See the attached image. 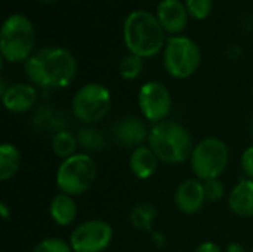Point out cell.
<instances>
[{
	"mask_svg": "<svg viewBox=\"0 0 253 252\" xmlns=\"http://www.w3.org/2000/svg\"><path fill=\"white\" fill-rule=\"evenodd\" d=\"M230 160L227 144L215 137L202 140L191 153V168L199 180H215L224 174Z\"/></svg>",
	"mask_w": 253,
	"mask_h": 252,
	"instance_id": "6",
	"label": "cell"
},
{
	"mask_svg": "<svg viewBox=\"0 0 253 252\" xmlns=\"http://www.w3.org/2000/svg\"><path fill=\"white\" fill-rule=\"evenodd\" d=\"M77 141L82 147H84L87 150H99L105 144L104 135L99 131L92 129V128L80 129L79 135H77Z\"/></svg>",
	"mask_w": 253,
	"mask_h": 252,
	"instance_id": "21",
	"label": "cell"
},
{
	"mask_svg": "<svg viewBox=\"0 0 253 252\" xmlns=\"http://www.w3.org/2000/svg\"><path fill=\"white\" fill-rule=\"evenodd\" d=\"M21 153L19 150L9 143L1 144L0 147V180L1 181H7L9 178H12L19 166H21Z\"/></svg>",
	"mask_w": 253,
	"mask_h": 252,
	"instance_id": "18",
	"label": "cell"
},
{
	"mask_svg": "<svg viewBox=\"0 0 253 252\" xmlns=\"http://www.w3.org/2000/svg\"><path fill=\"white\" fill-rule=\"evenodd\" d=\"M141 70H142V58L138 55H133V53L125 56L119 65V71H120L122 77L126 80L136 79L139 76Z\"/></svg>",
	"mask_w": 253,
	"mask_h": 252,
	"instance_id": "22",
	"label": "cell"
},
{
	"mask_svg": "<svg viewBox=\"0 0 253 252\" xmlns=\"http://www.w3.org/2000/svg\"><path fill=\"white\" fill-rule=\"evenodd\" d=\"M196 252H222V250L213 242H205V244L197 247Z\"/></svg>",
	"mask_w": 253,
	"mask_h": 252,
	"instance_id": "27",
	"label": "cell"
},
{
	"mask_svg": "<svg viewBox=\"0 0 253 252\" xmlns=\"http://www.w3.org/2000/svg\"><path fill=\"white\" fill-rule=\"evenodd\" d=\"M77 71L71 52L62 48H43L25 61V73L40 88H65Z\"/></svg>",
	"mask_w": 253,
	"mask_h": 252,
	"instance_id": "1",
	"label": "cell"
},
{
	"mask_svg": "<svg viewBox=\"0 0 253 252\" xmlns=\"http://www.w3.org/2000/svg\"><path fill=\"white\" fill-rule=\"evenodd\" d=\"M228 205L239 217H253V180H243L231 190Z\"/></svg>",
	"mask_w": 253,
	"mask_h": 252,
	"instance_id": "15",
	"label": "cell"
},
{
	"mask_svg": "<svg viewBox=\"0 0 253 252\" xmlns=\"http://www.w3.org/2000/svg\"><path fill=\"white\" fill-rule=\"evenodd\" d=\"M148 144L159 160L165 163H182L194 150L190 132L182 125L170 120H163L151 128Z\"/></svg>",
	"mask_w": 253,
	"mask_h": 252,
	"instance_id": "3",
	"label": "cell"
},
{
	"mask_svg": "<svg viewBox=\"0 0 253 252\" xmlns=\"http://www.w3.org/2000/svg\"><path fill=\"white\" fill-rule=\"evenodd\" d=\"M0 211H1V218H3V220H7V218H9V209H7V206H6L4 202L0 203Z\"/></svg>",
	"mask_w": 253,
	"mask_h": 252,
	"instance_id": "29",
	"label": "cell"
},
{
	"mask_svg": "<svg viewBox=\"0 0 253 252\" xmlns=\"http://www.w3.org/2000/svg\"><path fill=\"white\" fill-rule=\"evenodd\" d=\"M157 19L165 31L181 33L188 19V10L179 0H162L157 6Z\"/></svg>",
	"mask_w": 253,
	"mask_h": 252,
	"instance_id": "12",
	"label": "cell"
},
{
	"mask_svg": "<svg viewBox=\"0 0 253 252\" xmlns=\"http://www.w3.org/2000/svg\"><path fill=\"white\" fill-rule=\"evenodd\" d=\"M227 252H246V251H245L243 245H240V244L234 242V244H230V245H228Z\"/></svg>",
	"mask_w": 253,
	"mask_h": 252,
	"instance_id": "28",
	"label": "cell"
},
{
	"mask_svg": "<svg viewBox=\"0 0 253 252\" xmlns=\"http://www.w3.org/2000/svg\"><path fill=\"white\" fill-rule=\"evenodd\" d=\"M157 160H159V157L150 149V146L148 147L139 146L132 151L129 166H130V171L133 172L135 177H138L141 180H147L156 172Z\"/></svg>",
	"mask_w": 253,
	"mask_h": 252,
	"instance_id": "16",
	"label": "cell"
},
{
	"mask_svg": "<svg viewBox=\"0 0 253 252\" xmlns=\"http://www.w3.org/2000/svg\"><path fill=\"white\" fill-rule=\"evenodd\" d=\"M95 180L96 163L90 156L83 153L64 159L56 172V186L68 196H77L87 192Z\"/></svg>",
	"mask_w": 253,
	"mask_h": 252,
	"instance_id": "5",
	"label": "cell"
},
{
	"mask_svg": "<svg viewBox=\"0 0 253 252\" xmlns=\"http://www.w3.org/2000/svg\"><path fill=\"white\" fill-rule=\"evenodd\" d=\"M111 107L110 91L99 83L80 88L73 98V113L83 123H96L107 116Z\"/></svg>",
	"mask_w": 253,
	"mask_h": 252,
	"instance_id": "8",
	"label": "cell"
},
{
	"mask_svg": "<svg viewBox=\"0 0 253 252\" xmlns=\"http://www.w3.org/2000/svg\"><path fill=\"white\" fill-rule=\"evenodd\" d=\"M252 252H253V248H252Z\"/></svg>",
	"mask_w": 253,
	"mask_h": 252,
	"instance_id": "31",
	"label": "cell"
},
{
	"mask_svg": "<svg viewBox=\"0 0 253 252\" xmlns=\"http://www.w3.org/2000/svg\"><path fill=\"white\" fill-rule=\"evenodd\" d=\"M138 104L147 120L160 123L170 113L172 98L168 88L160 82H147L139 89Z\"/></svg>",
	"mask_w": 253,
	"mask_h": 252,
	"instance_id": "10",
	"label": "cell"
},
{
	"mask_svg": "<svg viewBox=\"0 0 253 252\" xmlns=\"http://www.w3.org/2000/svg\"><path fill=\"white\" fill-rule=\"evenodd\" d=\"M49 212L52 220L58 224V226H70L77 215V206L73 201L71 196L65 195V193H58L49 206Z\"/></svg>",
	"mask_w": 253,
	"mask_h": 252,
	"instance_id": "17",
	"label": "cell"
},
{
	"mask_svg": "<svg viewBox=\"0 0 253 252\" xmlns=\"http://www.w3.org/2000/svg\"><path fill=\"white\" fill-rule=\"evenodd\" d=\"M33 252H73L70 244L58 238H47L39 242Z\"/></svg>",
	"mask_w": 253,
	"mask_h": 252,
	"instance_id": "24",
	"label": "cell"
},
{
	"mask_svg": "<svg viewBox=\"0 0 253 252\" xmlns=\"http://www.w3.org/2000/svg\"><path fill=\"white\" fill-rule=\"evenodd\" d=\"M156 208L145 202V203H139L136 205L132 212H130V223L133 224L135 229L139 230H150L153 221L156 220Z\"/></svg>",
	"mask_w": 253,
	"mask_h": 252,
	"instance_id": "19",
	"label": "cell"
},
{
	"mask_svg": "<svg viewBox=\"0 0 253 252\" xmlns=\"http://www.w3.org/2000/svg\"><path fill=\"white\" fill-rule=\"evenodd\" d=\"M123 36L130 53L141 58L157 55L165 45L163 27L157 16L147 10H135L126 18Z\"/></svg>",
	"mask_w": 253,
	"mask_h": 252,
	"instance_id": "2",
	"label": "cell"
},
{
	"mask_svg": "<svg viewBox=\"0 0 253 252\" xmlns=\"http://www.w3.org/2000/svg\"><path fill=\"white\" fill-rule=\"evenodd\" d=\"M114 141L125 149H136L142 144L145 138H148L147 126L138 117H123L117 120L113 126Z\"/></svg>",
	"mask_w": 253,
	"mask_h": 252,
	"instance_id": "11",
	"label": "cell"
},
{
	"mask_svg": "<svg viewBox=\"0 0 253 252\" xmlns=\"http://www.w3.org/2000/svg\"><path fill=\"white\" fill-rule=\"evenodd\" d=\"M205 189L203 183L199 180H185L175 193V203L179 211L185 214H196L205 203Z\"/></svg>",
	"mask_w": 253,
	"mask_h": 252,
	"instance_id": "14",
	"label": "cell"
},
{
	"mask_svg": "<svg viewBox=\"0 0 253 252\" xmlns=\"http://www.w3.org/2000/svg\"><path fill=\"white\" fill-rule=\"evenodd\" d=\"M42 1H52V0H42Z\"/></svg>",
	"mask_w": 253,
	"mask_h": 252,
	"instance_id": "30",
	"label": "cell"
},
{
	"mask_svg": "<svg viewBox=\"0 0 253 252\" xmlns=\"http://www.w3.org/2000/svg\"><path fill=\"white\" fill-rule=\"evenodd\" d=\"M185 7L196 19H206L212 12V0H185Z\"/></svg>",
	"mask_w": 253,
	"mask_h": 252,
	"instance_id": "23",
	"label": "cell"
},
{
	"mask_svg": "<svg viewBox=\"0 0 253 252\" xmlns=\"http://www.w3.org/2000/svg\"><path fill=\"white\" fill-rule=\"evenodd\" d=\"M202 61V53L194 40L185 36L170 37L165 49V67L176 79L193 76Z\"/></svg>",
	"mask_w": 253,
	"mask_h": 252,
	"instance_id": "7",
	"label": "cell"
},
{
	"mask_svg": "<svg viewBox=\"0 0 253 252\" xmlns=\"http://www.w3.org/2000/svg\"><path fill=\"white\" fill-rule=\"evenodd\" d=\"M6 110L12 113H25L36 104V88L27 83H15L1 94Z\"/></svg>",
	"mask_w": 253,
	"mask_h": 252,
	"instance_id": "13",
	"label": "cell"
},
{
	"mask_svg": "<svg viewBox=\"0 0 253 252\" xmlns=\"http://www.w3.org/2000/svg\"><path fill=\"white\" fill-rule=\"evenodd\" d=\"M77 144H79L77 137H74L68 131L56 132L53 140H52V149H53L55 154L59 156V157H64V159H67V157L74 154Z\"/></svg>",
	"mask_w": 253,
	"mask_h": 252,
	"instance_id": "20",
	"label": "cell"
},
{
	"mask_svg": "<svg viewBox=\"0 0 253 252\" xmlns=\"http://www.w3.org/2000/svg\"><path fill=\"white\" fill-rule=\"evenodd\" d=\"M203 189H205L206 201L218 202V201L224 196V186H222V183H221L218 178L205 181V183H203Z\"/></svg>",
	"mask_w": 253,
	"mask_h": 252,
	"instance_id": "25",
	"label": "cell"
},
{
	"mask_svg": "<svg viewBox=\"0 0 253 252\" xmlns=\"http://www.w3.org/2000/svg\"><path fill=\"white\" fill-rule=\"evenodd\" d=\"M36 43L33 24L24 15H10L1 27L0 50L9 62L27 61L31 56Z\"/></svg>",
	"mask_w": 253,
	"mask_h": 252,
	"instance_id": "4",
	"label": "cell"
},
{
	"mask_svg": "<svg viewBox=\"0 0 253 252\" xmlns=\"http://www.w3.org/2000/svg\"><path fill=\"white\" fill-rule=\"evenodd\" d=\"M113 241V229L102 220H89L74 229L70 245L74 252H102Z\"/></svg>",
	"mask_w": 253,
	"mask_h": 252,
	"instance_id": "9",
	"label": "cell"
},
{
	"mask_svg": "<svg viewBox=\"0 0 253 252\" xmlns=\"http://www.w3.org/2000/svg\"><path fill=\"white\" fill-rule=\"evenodd\" d=\"M242 168H243V172L253 180V146L248 147L243 154H242Z\"/></svg>",
	"mask_w": 253,
	"mask_h": 252,
	"instance_id": "26",
	"label": "cell"
}]
</instances>
